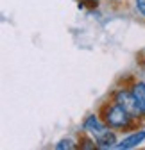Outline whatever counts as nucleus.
Wrapping results in <instances>:
<instances>
[{
    "label": "nucleus",
    "mask_w": 145,
    "mask_h": 150,
    "mask_svg": "<svg viewBox=\"0 0 145 150\" xmlns=\"http://www.w3.org/2000/svg\"><path fill=\"white\" fill-rule=\"evenodd\" d=\"M79 145H75L74 139H70V138H65V139H59L56 145H54V148L56 150H72V148H77Z\"/></svg>",
    "instance_id": "0eeeda50"
},
{
    "label": "nucleus",
    "mask_w": 145,
    "mask_h": 150,
    "mask_svg": "<svg viewBox=\"0 0 145 150\" xmlns=\"http://www.w3.org/2000/svg\"><path fill=\"white\" fill-rule=\"evenodd\" d=\"M95 143H97V148H102V150H109V148H117V130L113 129H107L104 134H100L99 138H95Z\"/></svg>",
    "instance_id": "423d86ee"
},
{
    "label": "nucleus",
    "mask_w": 145,
    "mask_h": 150,
    "mask_svg": "<svg viewBox=\"0 0 145 150\" xmlns=\"http://www.w3.org/2000/svg\"><path fill=\"white\" fill-rule=\"evenodd\" d=\"M107 129H109V127H107L106 122L100 118V115H88L82 120V132L86 136H92L93 139L99 138L100 134H104Z\"/></svg>",
    "instance_id": "f03ea898"
},
{
    "label": "nucleus",
    "mask_w": 145,
    "mask_h": 150,
    "mask_svg": "<svg viewBox=\"0 0 145 150\" xmlns=\"http://www.w3.org/2000/svg\"><path fill=\"white\" fill-rule=\"evenodd\" d=\"M99 115L106 122V125L109 127V129H113V130H127V129H133L136 125V120H138L124 105H120L115 100L104 104L100 107Z\"/></svg>",
    "instance_id": "f257e3e1"
},
{
    "label": "nucleus",
    "mask_w": 145,
    "mask_h": 150,
    "mask_svg": "<svg viewBox=\"0 0 145 150\" xmlns=\"http://www.w3.org/2000/svg\"><path fill=\"white\" fill-rule=\"evenodd\" d=\"M143 141H145V130L141 129V130H136V132L125 136L124 139H120L117 143V148L118 150H129V148H134V146L141 145Z\"/></svg>",
    "instance_id": "39448f33"
},
{
    "label": "nucleus",
    "mask_w": 145,
    "mask_h": 150,
    "mask_svg": "<svg viewBox=\"0 0 145 150\" xmlns=\"http://www.w3.org/2000/svg\"><path fill=\"white\" fill-rule=\"evenodd\" d=\"M113 100L118 102L120 105H124L134 118H141L140 112H138V109H136V105H134V100H133V95H131V89L129 88H120V89H117L113 93Z\"/></svg>",
    "instance_id": "7ed1b4c3"
},
{
    "label": "nucleus",
    "mask_w": 145,
    "mask_h": 150,
    "mask_svg": "<svg viewBox=\"0 0 145 150\" xmlns=\"http://www.w3.org/2000/svg\"><path fill=\"white\" fill-rule=\"evenodd\" d=\"M111 2H120V0H111Z\"/></svg>",
    "instance_id": "9d476101"
},
{
    "label": "nucleus",
    "mask_w": 145,
    "mask_h": 150,
    "mask_svg": "<svg viewBox=\"0 0 145 150\" xmlns=\"http://www.w3.org/2000/svg\"><path fill=\"white\" fill-rule=\"evenodd\" d=\"M82 2H84V4H97L99 0H82Z\"/></svg>",
    "instance_id": "1a4fd4ad"
},
{
    "label": "nucleus",
    "mask_w": 145,
    "mask_h": 150,
    "mask_svg": "<svg viewBox=\"0 0 145 150\" xmlns=\"http://www.w3.org/2000/svg\"><path fill=\"white\" fill-rule=\"evenodd\" d=\"M134 9L141 18H145V0H134Z\"/></svg>",
    "instance_id": "6e6552de"
},
{
    "label": "nucleus",
    "mask_w": 145,
    "mask_h": 150,
    "mask_svg": "<svg viewBox=\"0 0 145 150\" xmlns=\"http://www.w3.org/2000/svg\"><path fill=\"white\" fill-rule=\"evenodd\" d=\"M131 95H133V100H134V105L140 112V116L145 118V82L143 81H136L131 84Z\"/></svg>",
    "instance_id": "20e7f679"
}]
</instances>
